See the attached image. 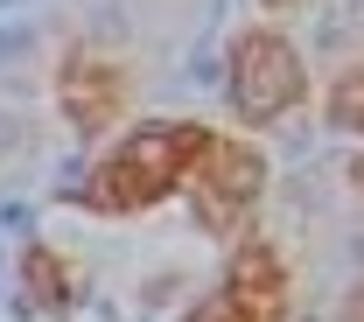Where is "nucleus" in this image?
<instances>
[{
  "label": "nucleus",
  "mask_w": 364,
  "mask_h": 322,
  "mask_svg": "<svg viewBox=\"0 0 364 322\" xmlns=\"http://www.w3.org/2000/svg\"><path fill=\"white\" fill-rule=\"evenodd\" d=\"M203 147H210V127H196V119H147V127H134V134L85 176L77 203L98 210V218L154 210V203H168V196L189 183V168H196Z\"/></svg>",
  "instance_id": "obj_1"
},
{
  "label": "nucleus",
  "mask_w": 364,
  "mask_h": 322,
  "mask_svg": "<svg viewBox=\"0 0 364 322\" xmlns=\"http://www.w3.org/2000/svg\"><path fill=\"white\" fill-rule=\"evenodd\" d=\"M309 98V70H301V49L273 28H245L231 43V112L245 127H273L280 112H294Z\"/></svg>",
  "instance_id": "obj_2"
},
{
  "label": "nucleus",
  "mask_w": 364,
  "mask_h": 322,
  "mask_svg": "<svg viewBox=\"0 0 364 322\" xmlns=\"http://www.w3.org/2000/svg\"><path fill=\"white\" fill-rule=\"evenodd\" d=\"M259 189H267V154L259 147H245V140H218L196 154V168H189V203H196V225L203 231H238V218L259 203Z\"/></svg>",
  "instance_id": "obj_3"
},
{
  "label": "nucleus",
  "mask_w": 364,
  "mask_h": 322,
  "mask_svg": "<svg viewBox=\"0 0 364 322\" xmlns=\"http://www.w3.org/2000/svg\"><path fill=\"white\" fill-rule=\"evenodd\" d=\"M287 316V267H280V252L273 245H238L231 252L225 280L189 308V322H280Z\"/></svg>",
  "instance_id": "obj_4"
},
{
  "label": "nucleus",
  "mask_w": 364,
  "mask_h": 322,
  "mask_svg": "<svg viewBox=\"0 0 364 322\" xmlns=\"http://www.w3.org/2000/svg\"><path fill=\"white\" fill-rule=\"evenodd\" d=\"M56 105H63V119L77 134H112V119L127 112V70H112L98 56H77L63 70V85H56Z\"/></svg>",
  "instance_id": "obj_5"
},
{
  "label": "nucleus",
  "mask_w": 364,
  "mask_h": 322,
  "mask_svg": "<svg viewBox=\"0 0 364 322\" xmlns=\"http://www.w3.org/2000/svg\"><path fill=\"white\" fill-rule=\"evenodd\" d=\"M21 274H28V294H36L43 308H70V274H63V259H56L49 245H28Z\"/></svg>",
  "instance_id": "obj_6"
},
{
  "label": "nucleus",
  "mask_w": 364,
  "mask_h": 322,
  "mask_svg": "<svg viewBox=\"0 0 364 322\" xmlns=\"http://www.w3.org/2000/svg\"><path fill=\"white\" fill-rule=\"evenodd\" d=\"M329 127H343V134H364V63H350V70L329 85Z\"/></svg>",
  "instance_id": "obj_7"
},
{
  "label": "nucleus",
  "mask_w": 364,
  "mask_h": 322,
  "mask_svg": "<svg viewBox=\"0 0 364 322\" xmlns=\"http://www.w3.org/2000/svg\"><path fill=\"white\" fill-rule=\"evenodd\" d=\"M336 322H364V287H350V301H343V316Z\"/></svg>",
  "instance_id": "obj_8"
},
{
  "label": "nucleus",
  "mask_w": 364,
  "mask_h": 322,
  "mask_svg": "<svg viewBox=\"0 0 364 322\" xmlns=\"http://www.w3.org/2000/svg\"><path fill=\"white\" fill-rule=\"evenodd\" d=\"M350 189H358V196H364V154H358V161H350Z\"/></svg>",
  "instance_id": "obj_9"
},
{
  "label": "nucleus",
  "mask_w": 364,
  "mask_h": 322,
  "mask_svg": "<svg viewBox=\"0 0 364 322\" xmlns=\"http://www.w3.org/2000/svg\"><path fill=\"white\" fill-rule=\"evenodd\" d=\"M267 7H294V0H267Z\"/></svg>",
  "instance_id": "obj_10"
}]
</instances>
